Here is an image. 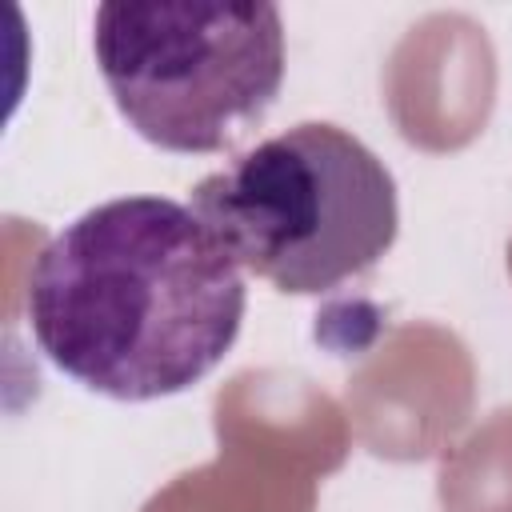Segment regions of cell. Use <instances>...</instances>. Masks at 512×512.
I'll list each match as a JSON object with an SVG mask.
<instances>
[{"mask_svg": "<svg viewBox=\"0 0 512 512\" xmlns=\"http://www.w3.org/2000/svg\"><path fill=\"white\" fill-rule=\"evenodd\" d=\"M240 272L192 204L116 196L40 248L24 316L68 380L144 404L188 392L228 356L248 304Z\"/></svg>", "mask_w": 512, "mask_h": 512, "instance_id": "obj_1", "label": "cell"}, {"mask_svg": "<svg viewBox=\"0 0 512 512\" xmlns=\"http://www.w3.org/2000/svg\"><path fill=\"white\" fill-rule=\"evenodd\" d=\"M192 212L252 276L320 296L364 276L400 228L384 160L328 120L292 124L192 188Z\"/></svg>", "mask_w": 512, "mask_h": 512, "instance_id": "obj_2", "label": "cell"}, {"mask_svg": "<svg viewBox=\"0 0 512 512\" xmlns=\"http://www.w3.org/2000/svg\"><path fill=\"white\" fill-rule=\"evenodd\" d=\"M92 52L128 128L180 156L236 148L284 84V20L264 0H108Z\"/></svg>", "mask_w": 512, "mask_h": 512, "instance_id": "obj_3", "label": "cell"}]
</instances>
